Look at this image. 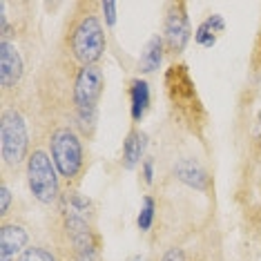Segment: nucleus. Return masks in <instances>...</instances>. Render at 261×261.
I'll use <instances>...</instances> for the list:
<instances>
[{
  "label": "nucleus",
  "mask_w": 261,
  "mask_h": 261,
  "mask_svg": "<svg viewBox=\"0 0 261 261\" xmlns=\"http://www.w3.org/2000/svg\"><path fill=\"white\" fill-rule=\"evenodd\" d=\"M11 190L9 186L3 181V186H0V217H3V221H7V215H9V207H11Z\"/></svg>",
  "instance_id": "obj_17"
},
{
  "label": "nucleus",
  "mask_w": 261,
  "mask_h": 261,
  "mask_svg": "<svg viewBox=\"0 0 261 261\" xmlns=\"http://www.w3.org/2000/svg\"><path fill=\"white\" fill-rule=\"evenodd\" d=\"M47 152L54 161L61 179L67 186H76L85 172V147L83 136L72 125H58L47 136Z\"/></svg>",
  "instance_id": "obj_3"
},
{
  "label": "nucleus",
  "mask_w": 261,
  "mask_h": 261,
  "mask_svg": "<svg viewBox=\"0 0 261 261\" xmlns=\"http://www.w3.org/2000/svg\"><path fill=\"white\" fill-rule=\"evenodd\" d=\"M22 76H25V61H22L20 49L11 40H0V87H3V98H7L9 92L20 85Z\"/></svg>",
  "instance_id": "obj_8"
},
{
  "label": "nucleus",
  "mask_w": 261,
  "mask_h": 261,
  "mask_svg": "<svg viewBox=\"0 0 261 261\" xmlns=\"http://www.w3.org/2000/svg\"><path fill=\"white\" fill-rule=\"evenodd\" d=\"M223 32H225V20H223V16H221V14H212V16H207V18L201 22L197 29H194V40H197L201 47L210 49V47H215L217 38L221 36Z\"/></svg>",
  "instance_id": "obj_13"
},
{
  "label": "nucleus",
  "mask_w": 261,
  "mask_h": 261,
  "mask_svg": "<svg viewBox=\"0 0 261 261\" xmlns=\"http://www.w3.org/2000/svg\"><path fill=\"white\" fill-rule=\"evenodd\" d=\"M145 147H147V136L145 132H141L139 127H132L123 141V168L125 170H134L136 165H141L143 161V154H145Z\"/></svg>",
  "instance_id": "obj_11"
},
{
  "label": "nucleus",
  "mask_w": 261,
  "mask_h": 261,
  "mask_svg": "<svg viewBox=\"0 0 261 261\" xmlns=\"http://www.w3.org/2000/svg\"><path fill=\"white\" fill-rule=\"evenodd\" d=\"M27 186L34 199L43 205H54L61 201V174H58L49 152L34 147L27 163Z\"/></svg>",
  "instance_id": "obj_6"
},
{
  "label": "nucleus",
  "mask_w": 261,
  "mask_h": 261,
  "mask_svg": "<svg viewBox=\"0 0 261 261\" xmlns=\"http://www.w3.org/2000/svg\"><path fill=\"white\" fill-rule=\"evenodd\" d=\"M141 172H143V181L150 186L154 181V159H143V163H141Z\"/></svg>",
  "instance_id": "obj_20"
},
{
  "label": "nucleus",
  "mask_w": 261,
  "mask_h": 261,
  "mask_svg": "<svg viewBox=\"0 0 261 261\" xmlns=\"http://www.w3.org/2000/svg\"><path fill=\"white\" fill-rule=\"evenodd\" d=\"M163 54H165V43H163V36H152L150 40H147V45H145V49H143V54H141V72H145V74H152V72H156L159 67H161V63H163Z\"/></svg>",
  "instance_id": "obj_14"
},
{
  "label": "nucleus",
  "mask_w": 261,
  "mask_h": 261,
  "mask_svg": "<svg viewBox=\"0 0 261 261\" xmlns=\"http://www.w3.org/2000/svg\"><path fill=\"white\" fill-rule=\"evenodd\" d=\"M192 38V27H190L188 5L186 3H170L163 20V43L165 51L172 56H179L186 51V47Z\"/></svg>",
  "instance_id": "obj_7"
},
{
  "label": "nucleus",
  "mask_w": 261,
  "mask_h": 261,
  "mask_svg": "<svg viewBox=\"0 0 261 261\" xmlns=\"http://www.w3.org/2000/svg\"><path fill=\"white\" fill-rule=\"evenodd\" d=\"M252 147L254 154L261 159V110L257 112V118H254V127H252Z\"/></svg>",
  "instance_id": "obj_19"
},
{
  "label": "nucleus",
  "mask_w": 261,
  "mask_h": 261,
  "mask_svg": "<svg viewBox=\"0 0 261 261\" xmlns=\"http://www.w3.org/2000/svg\"><path fill=\"white\" fill-rule=\"evenodd\" d=\"M29 248V232L22 223L3 221L0 225V259L16 261Z\"/></svg>",
  "instance_id": "obj_9"
},
{
  "label": "nucleus",
  "mask_w": 261,
  "mask_h": 261,
  "mask_svg": "<svg viewBox=\"0 0 261 261\" xmlns=\"http://www.w3.org/2000/svg\"><path fill=\"white\" fill-rule=\"evenodd\" d=\"M96 9H100V5L96 3H76L74 14L65 25L63 47L67 56L74 63H79V67L98 65L108 47L105 27Z\"/></svg>",
  "instance_id": "obj_1"
},
{
  "label": "nucleus",
  "mask_w": 261,
  "mask_h": 261,
  "mask_svg": "<svg viewBox=\"0 0 261 261\" xmlns=\"http://www.w3.org/2000/svg\"><path fill=\"white\" fill-rule=\"evenodd\" d=\"M125 261H147L143 254H134V257H129V259H125Z\"/></svg>",
  "instance_id": "obj_22"
},
{
  "label": "nucleus",
  "mask_w": 261,
  "mask_h": 261,
  "mask_svg": "<svg viewBox=\"0 0 261 261\" xmlns=\"http://www.w3.org/2000/svg\"><path fill=\"white\" fill-rule=\"evenodd\" d=\"M154 212H156V201L154 197H143V203H141V212H139V219H136V225H139L141 232H147L154 223Z\"/></svg>",
  "instance_id": "obj_15"
},
{
  "label": "nucleus",
  "mask_w": 261,
  "mask_h": 261,
  "mask_svg": "<svg viewBox=\"0 0 261 261\" xmlns=\"http://www.w3.org/2000/svg\"><path fill=\"white\" fill-rule=\"evenodd\" d=\"M150 110V85L143 79L129 81V112H132V121L141 123L145 112Z\"/></svg>",
  "instance_id": "obj_12"
},
{
  "label": "nucleus",
  "mask_w": 261,
  "mask_h": 261,
  "mask_svg": "<svg viewBox=\"0 0 261 261\" xmlns=\"http://www.w3.org/2000/svg\"><path fill=\"white\" fill-rule=\"evenodd\" d=\"M172 170H174L176 179L181 183H186L188 188L199 190V192H205V190L210 188V174H207V170L199 161H194V159H181V161L174 163Z\"/></svg>",
  "instance_id": "obj_10"
},
{
  "label": "nucleus",
  "mask_w": 261,
  "mask_h": 261,
  "mask_svg": "<svg viewBox=\"0 0 261 261\" xmlns=\"http://www.w3.org/2000/svg\"><path fill=\"white\" fill-rule=\"evenodd\" d=\"M100 11H103V16H105V25H108V27H114V25H116L118 5L112 3V0H105V3H100Z\"/></svg>",
  "instance_id": "obj_18"
},
{
  "label": "nucleus",
  "mask_w": 261,
  "mask_h": 261,
  "mask_svg": "<svg viewBox=\"0 0 261 261\" xmlns=\"http://www.w3.org/2000/svg\"><path fill=\"white\" fill-rule=\"evenodd\" d=\"M16 261H61V257L45 246H32V248H27Z\"/></svg>",
  "instance_id": "obj_16"
},
{
  "label": "nucleus",
  "mask_w": 261,
  "mask_h": 261,
  "mask_svg": "<svg viewBox=\"0 0 261 261\" xmlns=\"http://www.w3.org/2000/svg\"><path fill=\"white\" fill-rule=\"evenodd\" d=\"M105 90V76L100 65H85L76 69L72 83V105H74V121L76 129H81V136L92 139L96 129L98 116V100Z\"/></svg>",
  "instance_id": "obj_2"
},
{
  "label": "nucleus",
  "mask_w": 261,
  "mask_h": 261,
  "mask_svg": "<svg viewBox=\"0 0 261 261\" xmlns=\"http://www.w3.org/2000/svg\"><path fill=\"white\" fill-rule=\"evenodd\" d=\"M165 87H168L172 108L176 110L181 121H186V125H190L192 129H197V125H203V103H201L197 85H194L186 65H170V69L165 72Z\"/></svg>",
  "instance_id": "obj_5"
},
{
  "label": "nucleus",
  "mask_w": 261,
  "mask_h": 261,
  "mask_svg": "<svg viewBox=\"0 0 261 261\" xmlns=\"http://www.w3.org/2000/svg\"><path fill=\"white\" fill-rule=\"evenodd\" d=\"M29 154V129L25 114L11 103L3 105L0 112V159L5 170H18L27 163Z\"/></svg>",
  "instance_id": "obj_4"
},
{
  "label": "nucleus",
  "mask_w": 261,
  "mask_h": 261,
  "mask_svg": "<svg viewBox=\"0 0 261 261\" xmlns=\"http://www.w3.org/2000/svg\"><path fill=\"white\" fill-rule=\"evenodd\" d=\"M161 261H186V250L183 248H170L161 257Z\"/></svg>",
  "instance_id": "obj_21"
}]
</instances>
